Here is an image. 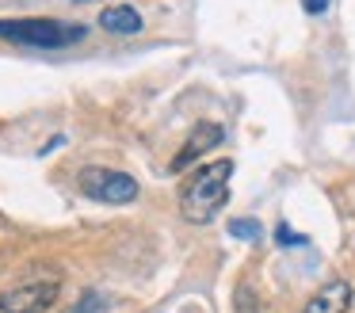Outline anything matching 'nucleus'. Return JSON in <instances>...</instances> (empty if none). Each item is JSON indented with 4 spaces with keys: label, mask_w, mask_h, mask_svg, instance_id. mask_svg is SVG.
<instances>
[{
    "label": "nucleus",
    "mask_w": 355,
    "mask_h": 313,
    "mask_svg": "<svg viewBox=\"0 0 355 313\" xmlns=\"http://www.w3.org/2000/svg\"><path fill=\"white\" fill-rule=\"evenodd\" d=\"M230 172H233V160H214V164H202L184 183L180 214L191 226H207V221H214L222 214V206L230 203Z\"/></svg>",
    "instance_id": "1"
},
{
    "label": "nucleus",
    "mask_w": 355,
    "mask_h": 313,
    "mask_svg": "<svg viewBox=\"0 0 355 313\" xmlns=\"http://www.w3.org/2000/svg\"><path fill=\"white\" fill-rule=\"evenodd\" d=\"M0 38L19 46H35V50H58L85 38L80 23H62V19H46V15H27V19H0Z\"/></svg>",
    "instance_id": "2"
},
{
    "label": "nucleus",
    "mask_w": 355,
    "mask_h": 313,
    "mask_svg": "<svg viewBox=\"0 0 355 313\" xmlns=\"http://www.w3.org/2000/svg\"><path fill=\"white\" fill-rule=\"evenodd\" d=\"M77 187H80V195L96 198V203H111V206H126L138 198V180L134 176L119 172V168H100V164L80 168Z\"/></svg>",
    "instance_id": "3"
},
{
    "label": "nucleus",
    "mask_w": 355,
    "mask_h": 313,
    "mask_svg": "<svg viewBox=\"0 0 355 313\" xmlns=\"http://www.w3.org/2000/svg\"><path fill=\"white\" fill-rule=\"evenodd\" d=\"M58 287H62V275L58 271L24 279L0 294V310L4 313H42L58 302Z\"/></svg>",
    "instance_id": "4"
},
{
    "label": "nucleus",
    "mask_w": 355,
    "mask_h": 313,
    "mask_svg": "<svg viewBox=\"0 0 355 313\" xmlns=\"http://www.w3.org/2000/svg\"><path fill=\"white\" fill-rule=\"evenodd\" d=\"M222 137H225V130L218 126V122H199V126L187 134V142H184V149L176 153V160H172V172H184V168H191L195 160L202 157V153H210L214 145H222Z\"/></svg>",
    "instance_id": "5"
},
{
    "label": "nucleus",
    "mask_w": 355,
    "mask_h": 313,
    "mask_svg": "<svg viewBox=\"0 0 355 313\" xmlns=\"http://www.w3.org/2000/svg\"><path fill=\"white\" fill-rule=\"evenodd\" d=\"M352 282H344V279H332V282H324L317 294H309V302H306V310L302 313H347L352 310Z\"/></svg>",
    "instance_id": "6"
},
{
    "label": "nucleus",
    "mask_w": 355,
    "mask_h": 313,
    "mask_svg": "<svg viewBox=\"0 0 355 313\" xmlns=\"http://www.w3.org/2000/svg\"><path fill=\"white\" fill-rule=\"evenodd\" d=\"M100 27H103V31H111V35H138V31L146 27V19H141L138 8H130V4H115V8H103Z\"/></svg>",
    "instance_id": "7"
},
{
    "label": "nucleus",
    "mask_w": 355,
    "mask_h": 313,
    "mask_svg": "<svg viewBox=\"0 0 355 313\" xmlns=\"http://www.w3.org/2000/svg\"><path fill=\"white\" fill-rule=\"evenodd\" d=\"M233 310L237 313H263L260 298H256V290L248 287V282H241V287L233 290Z\"/></svg>",
    "instance_id": "8"
},
{
    "label": "nucleus",
    "mask_w": 355,
    "mask_h": 313,
    "mask_svg": "<svg viewBox=\"0 0 355 313\" xmlns=\"http://www.w3.org/2000/svg\"><path fill=\"white\" fill-rule=\"evenodd\" d=\"M103 305H107V298H103L100 290H88V294L80 298L77 305H73V313H100Z\"/></svg>",
    "instance_id": "9"
},
{
    "label": "nucleus",
    "mask_w": 355,
    "mask_h": 313,
    "mask_svg": "<svg viewBox=\"0 0 355 313\" xmlns=\"http://www.w3.org/2000/svg\"><path fill=\"white\" fill-rule=\"evenodd\" d=\"M230 233L237 237V241H252L256 233H260V226H256L252 218H233V226H230Z\"/></svg>",
    "instance_id": "10"
},
{
    "label": "nucleus",
    "mask_w": 355,
    "mask_h": 313,
    "mask_svg": "<svg viewBox=\"0 0 355 313\" xmlns=\"http://www.w3.org/2000/svg\"><path fill=\"white\" fill-rule=\"evenodd\" d=\"M275 241H279V244H294V241H302V237L291 233V226H279V229H275Z\"/></svg>",
    "instance_id": "11"
},
{
    "label": "nucleus",
    "mask_w": 355,
    "mask_h": 313,
    "mask_svg": "<svg viewBox=\"0 0 355 313\" xmlns=\"http://www.w3.org/2000/svg\"><path fill=\"white\" fill-rule=\"evenodd\" d=\"M329 4H332V0H302V8H306L309 15H321L324 8H329Z\"/></svg>",
    "instance_id": "12"
}]
</instances>
